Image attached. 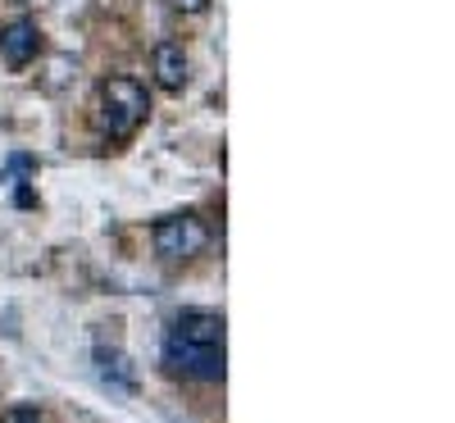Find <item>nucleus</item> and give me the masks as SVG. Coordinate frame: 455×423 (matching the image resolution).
I'll list each match as a JSON object with an SVG mask.
<instances>
[{
  "label": "nucleus",
  "instance_id": "20e7f679",
  "mask_svg": "<svg viewBox=\"0 0 455 423\" xmlns=\"http://www.w3.org/2000/svg\"><path fill=\"white\" fill-rule=\"evenodd\" d=\"M0 55H5L10 68H28L36 55H42V28L32 19H10L0 28Z\"/></svg>",
  "mask_w": 455,
  "mask_h": 423
},
{
  "label": "nucleus",
  "instance_id": "f257e3e1",
  "mask_svg": "<svg viewBox=\"0 0 455 423\" xmlns=\"http://www.w3.org/2000/svg\"><path fill=\"white\" fill-rule=\"evenodd\" d=\"M150 114V96L137 78H105L100 96H96V119L100 132L109 137H132L141 128V119Z\"/></svg>",
  "mask_w": 455,
  "mask_h": 423
},
{
  "label": "nucleus",
  "instance_id": "f03ea898",
  "mask_svg": "<svg viewBox=\"0 0 455 423\" xmlns=\"http://www.w3.org/2000/svg\"><path fill=\"white\" fill-rule=\"evenodd\" d=\"M150 246L164 259H192L210 246V227L201 214H169L150 227Z\"/></svg>",
  "mask_w": 455,
  "mask_h": 423
},
{
  "label": "nucleus",
  "instance_id": "6e6552de",
  "mask_svg": "<svg viewBox=\"0 0 455 423\" xmlns=\"http://www.w3.org/2000/svg\"><path fill=\"white\" fill-rule=\"evenodd\" d=\"M0 423H46V419H42L36 405H10L5 414H0Z\"/></svg>",
  "mask_w": 455,
  "mask_h": 423
},
{
  "label": "nucleus",
  "instance_id": "7ed1b4c3",
  "mask_svg": "<svg viewBox=\"0 0 455 423\" xmlns=\"http://www.w3.org/2000/svg\"><path fill=\"white\" fill-rule=\"evenodd\" d=\"M164 364L173 373L201 378V382H223L228 364H223V346H201V341H182V337H164Z\"/></svg>",
  "mask_w": 455,
  "mask_h": 423
},
{
  "label": "nucleus",
  "instance_id": "1a4fd4ad",
  "mask_svg": "<svg viewBox=\"0 0 455 423\" xmlns=\"http://www.w3.org/2000/svg\"><path fill=\"white\" fill-rule=\"evenodd\" d=\"M169 5H173L178 14H205V10H210V0H169Z\"/></svg>",
  "mask_w": 455,
  "mask_h": 423
},
{
  "label": "nucleus",
  "instance_id": "423d86ee",
  "mask_svg": "<svg viewBox=\"0 0 455 423\" xmlns=\"http://www.w3.org/2000/svg\"><path fill=\"white\" fill-rule=\"evenodd\" d=\"M173 337L201 341V346H223V319L210 315V310H187V315L173 323Z\"/></svg>",
  "mask_w": 455,
  "mask_h": 423
},
{
  "label": "nucleus",
  "instance_id": "39448f33",
  "mask_svg": "<svg viewBox=\"0 0 455 423\" xmlns=\"http://www.w3.org/2000/svg\"><path fill=\"white\" fill-rule=\"evenodd\" d=\"M187 51H182V42H160L156 51H150V73H156V83L164 87V92H182L187 87Z\"/></svg>",
  "mask_w": 455,
  "mask_h": 423
},
{
  "label": "nucleus",
  "instance_id": "0eeeda50",
  "mask_svg": "<svg viewBox=\"0 0 455 423\" xmlns=\"http://www.w3.org/2000/svg\"><path fill=\"white\" fill-rule=\"evenodd\" d=\"M96 364H100V378L114 382L119 392H137V369H132V360H128L124 351H109V346H100Z\"/></svg>",
  "mask_w": 455,
  "mask_h": 423
}]
</instances>
